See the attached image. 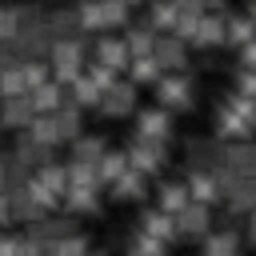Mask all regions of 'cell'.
Instances as JSON below:
<instances>
[{
	"mask_svg": "<svg viewBox=\"0 0 256 256\" xmlns=\"http://www.w3.org/2000/svg\"><path fill=\"white\" fill-rule=\"evenodd\" d=\"M152 88H156V104H160V108H168L172 116H176V112L196 108V84H192L184 72H164Z\"/></svg>",
	"mask_w": 256,
	"mask_h": 256,
	"instance_id": "6da1fadb",
	"label": "cell"
},
{
	"mask_svg": "<svg viewBox=\"0 0 256 256\" xmlns=\"http://www.w3.org/2000/svg\"><path fill=\"white\" fill-rule=\"evenodd\" d=\"M124 152H128V164H132L140 176H160V172L168 168V144H160V140L132 136Z\"/></svg>",
	"mask_w": 256,
	"mask_h": 256,
	"instance_id": "7a4b0ae2",
	"label": "cell"
},
{
	"mask_svg": "<svg viewBox=\"0 0 256 256\" xmlns=\"http://www.w3.org/2000/svg\"><path fill=\"white\" fill-rule=\"evenodd\" d=\"M100 116H108V120H124L128 112H136V84L132 80H112L108 88H104V96H100Z\"/></svg>",
	"mask_w": 256,
	"mask_h": 256,
	"instance_id": "3957f363",
	"label": "cell"
},
{
	"mask_svg": "<svg viewBox=\"0 0 256 256\" xmlns=\"http://www.w3.org/2000/svg\"><path fill=\"white\" fill-rule=\"evenodd\" d=\"M208 232H212V208L188 200V204L176 212V236H180V240H204Z\"/></svg>",
	"mask_w": 256,
	"mask_h": 256,
	"instance_id": "277c9868",
	"label": "cell"
},
{
	"mask_svg": "<svg viewBox=\"0 0 256 256\" xmlns=\"http://www.w3.org/2000/svg\"><path fill=\"white\" fill-rule=\"evenodd\" d=\"M184 184H188V192H192L196 204H208V208L212 204H224V196H220V168L216 172L212 168H192Z\"/></svg>",
	"mask_w": 256,
	"mask_h": 256,
	"instance_id": "5b68a950",
	"label": "cell"
},
{
	"mask_svg": "<svg viewBox=\"0 0 256 256\" xmlns=\"http://www.w3.org/2000/svg\"><path fill=\"white\" fill-rule=\"evenodd\" d=\"M220 168L236 172V176H252L256 172V144L252 140H228L220 152Z\"/></svg>",
	"mask_w": 256,
	"mask_h": 256,
	"instance_id": "8992f818",
	"label": "cell"
},
{
	"mask_svg": "<svg viewBox=\"0 0 256 256\" xmlns=\"http://www.w3.org/2000/svg\"><path fill=\"white\" fill-rule=\"evenodd\" d=\"M136 136H148V140L168 144V140H172V112H168V108H160V104L144 108V112L136 116Z\"/></svg>",
	"mask_w": 256,
	"mask_h": 256,
	"instance_id": "52a82bcc",
	"label": "cell"
},
{
	"mask_svg": "<svg viewBox=\"0 0 256 256\" xmlns=\"http://www.w3.org/2000/svg\"><path fill=\"white\" fill-rule=\"evenodd\" d=\"M152 56L160 60L164 72H184V64H188V40L164 32V36H156V52Z\"/></svg>",
	"mask_w": 256,
	"mask_h": 256,
	"instance_id": "ba28073f",
	"label": "cell"
},
{
	"mask_svg": "<svg viewBox=\"0 0 256 256\" xmlns=\"http://www.w3.org/2000/svg\"><path fill=\"white\" fill-rule=\"evenodd\" d=\"M108 188H112V200H116V204H136V200L148 196V176H140L136 168H128V172H124L120 180H112Z\"/></svg>",
	"mask_w": 256,
	"mask_h": 256,
	"instance_id": "9c48e42d",
	"label": "cell"
},
{
	"mask_svg": "<svg viewBox=\"0 0 256 256\" xmlns=\"http://www.w3.org/2000/svg\"><path fill=\"white\" fill-rule=\"evenodd\" d=\"M140 232H148V236H156V240H164V244L180 240V236H176V216H172V212H160V208H144V212H140Z\"/></svg>",
	"mask_w": 256,
	"mask_h": 256,
	"instance_id": "30bf717a",
	"label": "cell"
},
{
	"mask_svg": "<svg viewBox=\"0 0 256 256\" xmlns=\"http://www.w3.org/2000/svg\"><path fill=\"white\" fill-rule=\"evenodd\" d=\"M224 20L228 16H204L200 12V20H196V32H192V48H216V44H224Z\"/></svg>",
	"mask_w": 256,
	"mask_h": 256,
	"instance_id": "8fae6325",
	"label": "cell"
},
{
	"mask_svg": "<svg viewBox=\"0 0 256 256\" xmlns=\"http://www.w3.org/2000/svg\"><path fill=\"white\" fill-rule=\"evenodd\" d=\"M188 200H192V192H188L184 180H160V188H156V208L160 212H172L176 216Z\"/></svg>",
	"mask_w": 256,
	"mask_h": 256,
	"instance_id": "7c38bea8",
	"label": "cell"
},
{
	"mask_svg": "<svg viewBox=\"0 0 256 256\" xmlns=\"http://www.w3.org/2000/svg\"><path fill=\"white\" fill-rule=\"evenodd\" d=\"M220 152L224 148L216 140H188V172L192 168H212L216 172L220 168Z\"/></svg>",
	"mask_w": 256,
	"mask_h": 256,
	"instance_id": "4fadbf2b",
	"label": "cell"
},
{
	"mask_svg": "<svg viewBox=\"0 0 256 256\" xmlns=\"http://www.w3.org/2000/svg\"><path fill=\"white\" fill-rule=\"evenodd\" d=\"M204 256H240V236H236L232 228L208 232V236H204Z\"/></svg>",
	"mask_w": 256,
	"mask_h": 256,
	"instance_id": "5bb4252c",
	"label": "cell"
},
{
	"mask_svg": "<svg viewBox=\"0 0 256 256\" xmlns=\"http://www.w3.org/2000/svg\"><path fill=\"white\" fill-rule=\"evenodd\" d=\"M128 72H132V84H136V88H140V84H156V80L164 76V68H160L156 56H132V60H128Z\"/></svg>",
	"mask_w": 256,
	"mask_h": 256,
	"instance_id": "9a60e30c",
	"label": "cell"
},
{
	"mask_svg": "<svg viewBox=\"0 0 256 256\" xmlns=\"http://www.w3.org/2000/svg\"><path fill=\"white\" fill-rule=\"evenodd\" d=\"M128 168H132V164H128V152H104V156L96 160V176H100V184L120 180Z\"/></svg>",
	"mask_w": 256,
	"mask_h": 256,
	"instance_id": "2e32d148",
	"label": "cell"
},
{
	"mask_svg": "<svg viewBox=\"0 0 256 256\" xmlns=\"http://www.w3.org/2000/svg\"><path fill=\"white\" fill-rule=\"evenodd\" d=\"M64 204L72 208V212H96L100 208V184H92V188H68L64 192Z\"/></svg>",
	"mask_w": 256,
	"mask_h": 256,
	"instance_id": "e0dca14e",
	"label": "cell"
},
{
	"mask_svg": "<svg viewBox=\"0 0 256 256\" xmlns=\"http://www.w3.org/2000/svg\"><path fill=\"white\" fill-rule=\"evenodd\" d=\"M32 116H36L32 96H8V104H4V124L20 128V124H32Z\"/></svg>",
	"mask_w": 256,
	"mask_h": 256,
	"instance_id": "ac0fdd59",
	"label": "cell"
},
{
	"mask_svg": "<svg viewBox=\"0 0 256 256\" xmlns=\"http://www.w3.org/2000/svg\"><path fill=\"white\" fill-rule=\"evenodd\" d=\"M104 152H108V148H104V140H100V136H76L72 160H80V164H96Z\"/></svg>",
	"mask_w": 256,
	"mask_h": 256,
	"instance_id": "d6986e66",
	"label": "cell"
},
{
	"mask_svg": "<svg viewBox=\"0 0 256 256\" xmlns=\"http://www.w3.org/2000/svg\"><path fill=\"white\" fill-rule=\"evenodd\" d=\"M128 256H168V244L156 240V236H148V232H136L128 240Z\"/></svg>",
	"mask_w": 256,
	"mask_h": 256,
	"instance_id": "ffe728a7",
	"label": "cell"
},
{
	"mask_svg": "<svg viewBox=\"0 0 256 256\" xmlns=\"http://www.w3.org/2000/svg\"><path fill=\"white\" fill-rule=\"evenodd\" d=\"M32 108H36V112H56V108H60L56 88H52V84H48V88H32Z\"/></svg>",
	"mask_w": 256,
	"mask_h": 256,
	"instance_id": "44dd1931",
	"label": "cell"
},
{
	"mask_svg": "<svg viewBox=\"0 0 256 256\" xmlns=\"http://www.w3.org/2000/svg\"><path fill=\"white\" fill-rule=\"evenodd\" d=\"M236 92L248 96V100H256V68H240V76H236Z\"/></svg>",
	"mask_w": 256,
	"mask_h": 256,
	"instance_id": "7402d4cb",
	"label": "cell"
},
{
	"mask_svg": "<svg viewBox=\"0 0 256 256\" xmlns=\"http://www.w3.org/2000/svg\"><path fill=\"white\" fill-rule=\"evenodd\" d=\"M240 64H244V68H256V36L240 48Z\"/></svg>",
	"mask_w": 256,
	"mask_h": 256,
	"instance_id": "603a6c76",
	"label": "cell"
},
{
	"mask_svg": "<svg viewBox=\"0 0 256 256\" xmlns=\"http://www.w3.org/2000/svg\"><path fill=\"white\" fill-rule=\"evenodd\" d=\"M12 220V204H8V192H0V228Z\"/></svg>",
	"mask_w": 256,
	"mask_h": 256,
	"instance_id": "cb8c5ba5",
	"label": "cell"
},
{
	"mask_svg": "<svg viewBox=\"0 0 256 256\" xmlns=\"http://www.w3.org/2000/svg\"><path fill=\"white\" fill-rule=\"evenodd\" d=\"M248 240L256 244V212H252V220H248Z\"/></svg>",
	"mask_w": 256,
	"mask_h": 256,
	"instance_id": "d4e9b609",
	"label": "cell"
},
{
	"mask_svg": "<svg viewBox=\"0 0 256 256\" xmlns=\"http://www.w3.org/2000/svg\"><path fill=\"white\" fill-rule=\"evenodd\" d=\"M84 256H104V252H84Z\"/></svg>",
	"mask_w": 256,
	"mask_h": 256,
	"instance_id": "484cf974",
	"label": "cell"
},
{
	"mask_svg": "<svg viewBox=\"0 0 256 256\" xmlns=\"http://www.w3.org/2000/svg\"><path fill=\"white\" fill-rule=\"evenodd\" d=\"M124 4H140V0H124Z\"/></svg>",
	"mask_w": 256,
	"mask_h": 256,
	"instance_id": "4316f807",
	"label": "cell"
},
{
	"mask_svg": "<svg viewBox=\"0 0 256 256\" xmlns=\"http://www.w3.org/2000/svg\"><path fill=\"white\" fill-rule=\"evenodd\" d=\"M252 180H256V172H252Z\"/></svg>",
	"mask_w": 256,
	"mask_h": 256,
	"instance_id": "83f0119b",
	"label": "cell"
},
{
	"mask_svg": "<svg viewBox=\"0 0 256 256\" xmlns=\"http://www.w3.org/2000/svg\"><path fill=\"white\" fill-rule=\"evenodd\" d=\"M252 212H256V208H252Z\"/></svg>",
	"mask_w": 256,
	"mask_h": 256,
	"instance_id": "f1b7e54d",
	"label": "cell"
}]
</instances>
